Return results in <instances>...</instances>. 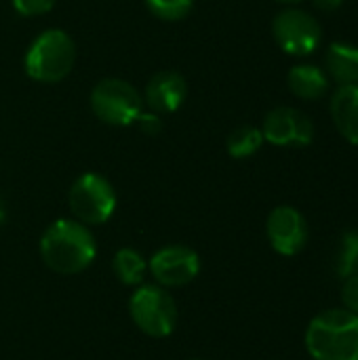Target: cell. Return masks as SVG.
<instances>
[{
	"instance_id": "8992f818",
	"label": "cell",
	"mask_w": 358,
	"mask_h": 360,
	"mask_svg": "<svg viewBox=\"0 0 358 360\" xmlns=\"http://www.w3.org/2000/svg\"><path fill=\"white\" fill-rule=\"evenodd\" d=\"M91 108L99 120L112 127H127L143 112L141 97L133 84L120 78H106L91 91Z\"/></svg>"
},
{
	"instance_id": "7402d4cb",
	"label": "cell",
	"mask_w": 358,
	"mask_h": 360,
	"mask_svg": "<svg viewBox=\"0 0 358 360\" xmlns=\"http://www.w3.org/2000/svg\"><path fill=\"white\" fill-rule=\"evenodd\" d=\"M312 2H314L317 8H321L325 13H331V11H335V8L342 6V0H312Z\"/></svg>"
},
{
	"instance_id": "5bb4252c",
	"label": "cell",
	"mask_w": 358,
	"mask_h": 360,
	"mask_svg": "<svg viewBox=\"0 0 358 360\" xmlns=\"http://www.w3.org/2000/svg\"><path fill=\"white\" fill-rule=\"evenodd\" d=\"M289 89L300 99H321L329 91V78L327 74L310 63H302L291 68L287 76Z\"/></svg>"
},
{
	"instance_id": "7c38bea8",
	"label": "cell",
	"mask_w": 358,
	"mask_h": 360,
	"mask_svg": "<svg viewBox=\"0 0 358 360\" xmlns=\"http://www.w3.org/2000/svg\"><path fill=\"white\" fill-rule=\"evenodd\" d=\"M329 110L342 137L358 146V82L338 86L331 95Z\"/></svg>"
},
{
	"instance_id": "3957f363",
	"label": "cell",
	"mask_w": 358,
	"mask_h": 360,
	"mask_svg": "<svg viewBox=\"0 0 358 360\" xmlns=\"http://www.w3.org/2000/svg\"><path fill=\"white\" fill-rule=\"evenodd\" d=\"M74 59V40L63 30H46L30 44L23 65L27 76L38 82H59L72 72Z\"/></svg>"
},
{
	"instance_id": "2e32d148",
	"label": "cell",
	"mask_w": 358,
	"mask_h": 360,
	"mask_svg": "<svg viewBox=\"0 0 358 360\" xmlns=\"http://www.w3.org/2000/svg\"><path fill=\"white\" fill-rule=\"evenodd\" d=\"M262 143H264V133L257 127L243 124L230 133L226 146L232 158H249L262 148Z\"/></svg>"
},
{
	"instance_id": "30bf717a",
	"label": "cell",
	"mask_w": 358,
	"mask_h": 360,
	"mask_svg": "<svg viewBox=\"0 0 358 360\" xmlns=\"http://www.w3.org/2000/svg\"><path fill=\"white\" fill-rule=\"evenodd\" d=\"M262 133L264 139H268L274 146L304 148L310 146L314 139V124L304 112L281 105L266 116Z\"/></svg>"
},
{
	"instance_id": "4fadbf2b",
	"label": "cell",
	"mask_w": 358,
	"mask_h": 360,
	"mask_svg": "<svg viewBox=\"0 0 358 360\" xmlns=\"http://www.w3.org/2000/svg\"><path fill=\"white\" fill-rule=\"evenodd\" d=\"M325 68L327 74L342 86V84H357L358 82V46L348 42H331L325 53Z\"/></svg>"
},
{
	"instance_id": "ffe728a7",
	"label": "cell",
	"mask_w": 358,
	"mask_h": 360,
	"mask_svg": "<svg viewBox=\"0 0 358 360\" xmlns=\"http://www.w3.org/2000/svg\"><path fill=\"white\" fill-rule=\"evenodd\" d=\"M342 304L346 310L358 314V274L344 278L342 285Z\"/></svg>"
},
{
	"instance_id": "9c48e42d",
	"label": "cell",
	"mask_w": 358,
	"mask_h": 360,
	"mask_svg": "<svg viewBox=\"0 0 358 360\" xmlns=\"http://www.w3.org/2000/svg\"><path fill=\"white\" fill-rule=\"evenodd\" d=\"M266 236L270 247L285 257H293L302 253L308 245L310 230L306 217L289 205L276 207L266 221Z\"/></svg>"
},
{
	"instance_id": "52a82bcc",
	"label": "cell",
	"mask_w": 358,
	"mask_h": 360,
	"mask_svg": "<svg viewBox=\"0 0 358 360\" xmlns=\"http://www.w3.org/2000/svg\"><path fill=\"white\" fill-rule=\"evenodd\" d=\"M272 34L276 44L289 55H310L323 38L321 23L302 8H287L274 17Z\"/></svg>"
},
{
	"instance_id": "5b68a950",
	"label": "cell",
	"mask_w": 358,
	"mask_h": 360,
	"mask_svg": "<svg viewBox=\"0 0 358 360\" xmlns=\"http://www.w3.org/2000/svg\"><path fill=\"white\" fill-rule=\"evenodd\" d=\"M68 202L76 221L84 226H99L114 215L116 192L103 175L84 173L72 184Z\"/></svg>"
},
{
	"instance_id": "e0dca14e",
	"label": "cell",
	"mask_w": 358,
	"mask_h": 360,
	"mask_svg": "<svg viewBox=\"0 0 358 360\" xmlns=\"http://www.w3.org/2000/svg\"><path fill=\"white\" fill-rule=\"evenodd\" d=\"M335 270L342 278L358 274V232H346L340 240Z\"/></svg>"
},
{
	"instance_id": "9a60e30c",
	"label": "cell",
	"mask_w": 358,
	"mask_h": 360,
	"mask_svg": "<svg viewBox=\"0 0 358 360\" xmlns=\"http://www.w3.org/2000/svg\"><path fill=\"white\" fill-rule=\"evenodd\" d=\"M112 272L122 285L139 287V285H143V278L148 274V262L139 251L124 247V249L116 251V255L112 259Z\"/></svg>"
},
{
	"instance_id": "ba28073f",
	"label": "cell",
	"mask_w": 358,
	"mask_h": 360,
	"mask_svg": "<svg viewBox=\"0 0 358 360\" xmlns=\"http://www.w3.org/2000/svg\"><path fill=\"white\" fill-rule=\"evenodd\" d=\"M148 272L160 287H184L200 272V257L186 245H167L148 262Z\"/></svg>"
},
{
	"instance_id": "6da1fadb",
	"label": "cell",
	"mask_w": 358,
	"mask_h": 360,
	"mask_svg": "<svg viewBox=\"0 0 358 360\" xmlns=\"http://www.w3.org/2000/svg\"><path fill=\"white\" fill-rule=\"evenodd\" d=\"M95 236L76 219L53 221L40 238V257L57 274H80L95 262Z\"/></svg>"
},
{
	"instance_id": "277c9868",
	"label": "cell",
	"mask_w": 358,
	"mask_h": 360,
	"mask_svg": "<svg viewBox=\"0 0 358 360\" xmlns=\"http://www.w3.org/2000/svg\"><path fill=\"white\" fill-rule=\"evenodd\" d=\"M135 327L156 340L169 338L177 327V304L160 285H139L129 300Z\"/></svg>"
},
{
	"instance_id": "44dd1931",
	"label": "cell",
	"mask_w": 358,
	"mask_h": 360,
	"mask_svg": "<svg viewBox=\"0 0 358 360\" xmlns=\"http://www.w3.org/2000/svg\"><path fill=\"white\" fill-rule=\"evenodd\" d=\"M135 122L146 135H158L162 131V118L156 112H141Z\"/></svg>"
},
{
	"instance_id": "cb8c5ba5",
	"label": "cell",
	"mask_w": 358,
	"mask_h": 360,
	"mask_svg": "<svg viewBox=\"0 0 358 360\" xmlns=\"http://www.w3.org/2000/svg\"><path fill=\"white\" fill-rule=\"evenodd\" d=\"M276 2H281V4H300L304 0H276Z\"/></svg>"
},
{
	"instance_id": "7a4b0ae2",
	"label": "cell",
	"mask_w": 358,
	"mask_h": 360,
	"mask_svg": "<svg viewBox=\"0 0 358 360\" xmlns=\"http://www.w3.org/2000/svg\"><path fill=\"white\" fill-rule=\"evenodd\" d=\"M312 360H358V314L346 308L319 312L304 335Z\"/></svg>"
},
{
	"instance_id": "d4e9b609",
	"label": "cell",
	"mask_w": 358,
	"mask_h": 360,
	"mask_svg": "<svg viewBox=\"0 0 358 360\" xmlns=\"http://www.w3.org/2000/svg\"><path fill=\"white\" fill-rule=\"evenodd\" d=\"M194 360H200V359H194Z\"/></svg>"
},
{
	"instance_id": "603a6c76",
	"label": "cell",
	"mask_w": 358,
	"mask_h": 360,
	"mask_svg": "<svg viewBox=\"0 0 358 360\" xmlns=\"http://www.w3.org/2000/svg\"><path fill=\"white\" fill-rule=\"evenodd\" d=\"M4 215H6V209H4V202L0 198V221H4Z\"/></svg>"
},
{
	"instance_id": "d6986e66",
	"label": "cell",
	"mask_w": 358,
	"mask_h": 360,
	"mask_svg": "<svg viewBox=\"0 0 358 360\" xmlns=\"http://www.w3.org/2000/svg\"><path fill=\"white\" fill-rule=\"evenodd\" d=\"M55 0H13V6L19 15L23 17H34V15H42L49 13L53 8Z\"/></svg>"
},
{
	"instance_id": "ac0fdd59",
	"label": "cell",
	"mask_w": 358,
	"mask_h": 360,
	"mask_svg": "<svg viewBox=\"0 0 358 360\" xmlns=\"http://www.w3.org/2000/svg\"><path fill=\"white\" fill-rule=\"evenodd\" d=\"M194 0H146L152 15L165 21H179L192 11Z\"/></svg>"
},
{
	"instance_id": "8fae6325",
	"label": "cell",
	"mask_w": 358,
	"mask_h": 360,
	"mask_svg": "<svg viewBox=\"0 0 358 360\" xmlns=\"http://www.w3.org/2000/svg\"><path fill=\"white\" fill-rule=\"evenodd\" d=\"M186 95H188L186 78L173 70L154 74L146 86V101L156 114H169L179 110Z\"/></svg>"
}]
</instances>
